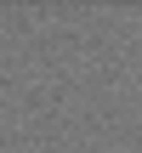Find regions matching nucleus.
<instances>
[]
</instances>
